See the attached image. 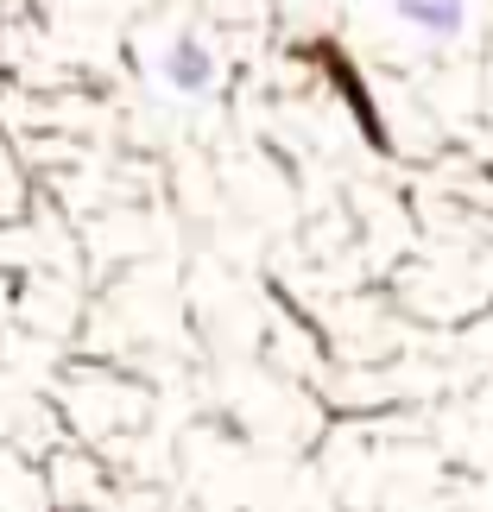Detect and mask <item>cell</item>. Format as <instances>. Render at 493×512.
Masks as SVG:
<instances>
[{"label":"cell","mask_w":493,"mask_h":512,"mask_svg":"<svg viewBox=\"0 0 493 512\" xmlns=\"http://www.w3.org/2000/svg\"><path fill=\"white\" fill-rule=\"evenodd\" d=\"M399 26L424 32V38H456L462 32V0H392Z\"/></svg>","instance_id":"cell-2"},{"label":"cell","mask_w":493,"mask_h":512,"mask_svg":"<svg viewBox=\"0 0 493 512\" xmlns=\"http://www.w3.org/2000/svg\"><path fill=\"white\" fill-rule=\"evenodd\" d=\"M165 83L177 95H209L215 89V57L203 38H171L165 45Z\"/></svg>","instance_id":"cell-1"}]
</instances>
